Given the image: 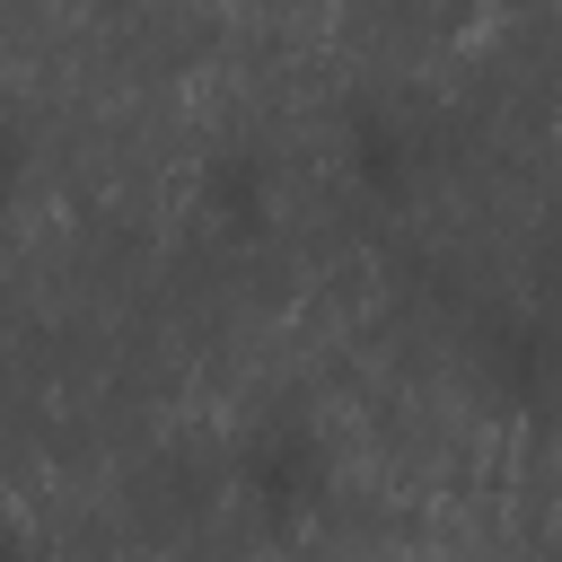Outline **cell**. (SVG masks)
<instances>
[{
    "label": "cell",
    "instance_id": "1",
    "mask_svg": "<svg viewBox=\"0 0 562 562\" xmlns=\"http://www.w3.org/2000/svg\"><path fill=\"white\" fill-rule=\"evenodd\" d=\"M281 9H307V0H281Z\"/></svg>",
    "mask_w": 562,
    "mask_h": 562
}]
</instances>
